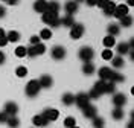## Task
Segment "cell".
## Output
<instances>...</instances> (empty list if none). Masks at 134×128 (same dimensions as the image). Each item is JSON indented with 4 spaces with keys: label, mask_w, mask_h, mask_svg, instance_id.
I'll use <instances>...</instances> for the list:
<instances>
[{
    "label": "cell",
    "mask_w": 134,
    "mask_h": 128,
    "mask_svg": "<svg viewBox=\"0 0 134 128\" xmlns=\"http://www.w3.org/2000/svg\"><path fill=\"white\" fill-rule=\"evenodd\" d=\"M40 90H41V87H40L38 79H31L27 82V85H26V94L29 98H35L37 94L40 93Z\"/></svg>",
    "instance_id": "obj_1"
},
{
    "label": "cell",
    "mask_w": 134,
    "mask_h": 128,
    "mask_svg": "<svg viewBox=\"0 0 134 128\" xmlns=\"http://www.w3.org/2000/svg\"><path fill=\"white\" fill-rule=\"evenodd\" d=\"M41 20L46 23V25H49L50 27H58V26L61 25L58 14H49V12H44V14L41 15Z\"/></svg>",
    "instance_id": "obj_2"
},
{
    "label": "cell",
    "mask_w": 134,
    "mask_h": 128,
    "mask_svg": "<svg viewBox=\"0 0 134 128\" xmlns=\"http://www.w3.org/2000/svg\"><path fill=\"white\" fill-rule=\"evenodd\" d=\"M73 104H76V105L82 110L87 105H90V98H88L87 93H78L76 96H73Z\"/></svg>",
    "instance_id": "obj_3"
},
{
    "label": "cell",
    "mask_w": 134,
    "mask_h": 128,
    "mask_svg": "<svg viewBox=\"0 0 134 128\" xmlns=\"http://www.w3.org/2000/svg\"><path fill=\"white\" fill-rule=\"evenodd\" d=\"M84 31H85V27H84L82 23H75L70 27V38L72 40H79L84 35Z\"/></svg>",
    "instance_id": "obj_4"
},
{
    "label": "cell",
    "mask_w": 134,
    "mask_h": 128,
    "mask_svg": "<svg viewBox=\"0 0 134 128\" xmlns=\"http://www.w3.org/2000/svg\"><path fill=\"white\" fill-rule=\"evenodd\" d=\"M79 60H82L84 63H90L93 58V55H94V52H93L92 47H88V46H84V47H81L79 49Z\"/></svg>",
    "instance_id": "obj_5"
},
{
    "label": "cell",
    "mask_w": 134,
    "mask_h": 128,
    "mask_svg": "<svg viewBox=\"0 0 134 128\" xmlns=\"http://www.w3.org/2000/svg\"><path fill=\"white\" fill-rule=\"evenodd\" d=\"M50 55H52V58L53 60H64L66 58V49L63 47V46H53L52 47V51H50Z\"/></svg>",
    "instance_id": "obj_6"
},
{
    "label": "cell",
    "mask_w": 134,
    "mask_h": 128,
    "mask_svg": "<svg viewBox=\"0 0 134 128\" xmlns=\"http://www.w3.org/2000/svg\"><path fill=\"white\" fill-rule=\"evenodd\" d=\"M126 96L124 93H114L113 94V104L116 108H122L124 105H126Z\"/></svg>",
    "instance_id": "obj_7"
},
{
    "label": "cell",
    "mask_w": 134,
    "mask_h": 128,
    "mask_svg": "<svg viewBox=\"0 0 134 128\" xmlns=\"http://www.w3.org/2000/svg\"><path fill=\"white\" fill-rule=\"evenodd\" d=\"M43 116L47 119V122H53V120H57L58 119V116H59V111L57 110V108H46V110L41 113Z\"/></svg>",
    "instance_id": "obj_8"
},
{
    "label": "cell",
    "mask_w": 134,
    "mask_h": 128,
    "mask_svg": "<svg viewBox=\"0 0 134 128\" xmlns=\"http://www.w3.org/2000/svg\"><path fill=\"white\" fill-rule=\"evenodd\" d=\"M82 114H84V118H87V119H94L98 116V108L90 104L85 108H82Z\"/></svg>",
    "instance_id": "obj_9"
},
{
    "label": "cell",
    "mask_w": 134,
    "mask_h": 128,
    "mask_svg": "<svg viewBox=\"0 0 134 128\" xmlns=\"http://www.w3.org/2000/svg\"><path fill=\"white\" fill-rule=\"evenodd\" d=\"M128 15V6H126L125 3H120V5H116V11H114V15L113 17L116 18H124Z\"/></svg>",
    "instance_id": "obj_10"
},
{
    "label": "cell",
    "mask_w": 134,
    "mask_h": 128,
    "mask_svg": "<svg viewBox=\"0 0 134 128\" xmlns=\"http://www.w3.org/2000/svg\"><path fill=\"white\" fill-rule=\"evenodd\" d=\"M32 124L35 125V128H40V127H47L49 125V122L47 119L43 116V114H37V116H34L32 118Z\"/></svg>",
    "instance_id": "obj_11"
},
{
    "label": "cell",
    "mask_w": 134,
    "mask_h": 128,
    "mask_svg": "<svg viewBox=\"0 0 134 128\" xmlns=\"http://www.w3.org/2000/svg\"><path fill=\"white\" fill-rule=\"evenodd\" d=\"M5 113L8 114V116H17V113H18V105L15 102H6L5 104Z\"/></svg>",
    "instance_id": "obj_12"
},
{
    "label": "cell",
    "mask_w": 134,
    "mask_h": 128,
    "mask_svg": "<svg viewBox=\"0 0 134 128\" xmlns=\"http://www.w3.org/2000/svg\"><path fill=\"white\" fill-rule=\"evenodd\" d=\"M38 82H40V87H41V88H49V87H52V84H53V79H52L50 75H43V76H40Z\"/></svg>",
    "instance_id": "obj_13"
},
{
    "label": "cell",
    "mask_w": 134,
    "mask_h": 128,
    "mask_svg": "<svg viewBox=\"0 0 134 128\" xmlns=\"http://www.w3.org/2000/svg\"><path fill=\"white\" fill-rule=\"evenodd\" d=\"M111 69L110 67H100L99 72H98V75H99V81H107V79H110V75H111Z\"/></svg>",
    "instance_id": "obj_14"
},
{
    "label": "cell",
    "mask_w": 134,
    "mask_h": 128,
    "mask_svg": "<svg viewBox=\"0 0 134 128\" xmlns=\"http://www.w3.org/2000/svg\"><path fill=\"white\" fill-rule=\"evenodd\" d=\"M46 12H49V14H58L59 3H57V2H47L46 3Z\"/></svg>",
    "instance_id": "obj_15"
},
{
    "label": "cell",
    "mask_w": 134,
    "mask_h": 128,
    "mask_svg": "<svg viewBox=\"0 0 134 128\" xmlns=\"http://www.w3.org/2000/svg\"><path fill=\"white\" fill-rule=\"evenodd\" d=\"M64 9H66L67 15H73L76 11H78V3L76 2H69L64 5Z\"/></svg>",
    "instance_id": "obj_16"
},
{
    "label": "cell",
    "mask_w": 134,
    "mask_h": 128,
    "mask_svg": "<svg viewBox=\"0 0 134 128\" xmlns=\"http://www.w3.org/2000/svg\"><path fill=\"white\" fill-rule=\"evenodd\" d=\"M108 81L110 82H114V84H116V82H124V81H125V76H124L122 73H119V72H114V70H113L111 75H110Z\"/></svg>",
    "instance_id": "obj_17"
},
{
    "label": "cell",
    "mask_w": 134,
    "mask_h": 128,
    "mask_svg": "<svg viewBox=\"0 0 134 128\" xmlns=\"http://www.w3.org/2000/svg\"><path fill=\"white\" fill-rule=\"evenodd\" d=\"M116 52L119 53V57H122V55H125V53H128L130 52V46H128V43H119L116 47Z\"/></svg>",
    "instance_id": "obj_18"
},
{
    "label": "cell",
    "mask_w": 134,
    "mask_h": 128,
    "mask_svg": "<svg viewBox=\"0 0 134 128\" xmlns=\"http://www.w3.org/2000/svg\"><path fill=\"white\" fill-rule=\"evenodd\" d=\"M111 64H113V67H114V69L125 67V61H124V58H122V57H119V55L111 58Z\"/></svg>",
    "instance_id": "obj_19"
},
{
    "label": "cell",
    "mask_w": 134,
    "mask_h": 128,
    "mask_svg": "<svg viewBox=\"0 0 134 128\" xmlns=\"http://www.w3.org/2000/svg\"><path fill=\"white\" fill-rule=\"evenodd\" d=\"M59 21H61V25L64 26V27H72V26L75 25V18H73V15H66V17L59 18Z\"/></svg>",
    "instance_id": "obj_20"
},
{
    "label": "cell",
    "mask_w": 134,
    "mask_h": 128,
    "mask_svg": "<svg viewBox=\"0 0 134 128\" xmlns=\"http://www.w3.org/2000/svg\"><path fill=\"white\" fill-rule=\"evenodd\" d=\"M82 73L84 75H88V76L94 73V64H93L92 61H90V63H84L82 64Z\"/></svg>",
    "instance_id": "obj_21"
},
{
    "label": "cell",
    "mask_w": 134,
    "mask_h": 128,
    "mask_svg": "<svg viewBox=\"0 0 134 128\" xmlns=\"http://www.w3.org/2000/svg\"><path fill=\"white\" fill-rule=\"evenodd\" d=\"M6 40H8V43L20 41V32H17V31H9L8 34H6Z\"/></svg>",
    "instance_id": "obj_22"
},
{
    "label": "cell",
    "mask_w": 134,
    "mask_h": 128,
    "mask_svg": "<svg viewBox=\"0 0 134 128\" xmlns=\"http://www.w3.org/2000/svg\"><path fill=\"white\" fill-rule=\"evenodd\" d=\"M114 11H116V3L108 2V5L104 8V14H105L107 17H111V15H114Z\"/></svg>",
    "instance_id": "obj_23"
},
{
    "label": "cell",
    "mask_w": 134,
    "mask_h": 128,
    "mask_svg": "<svg viewBox=\"0 0 134 128\" xmlns=\"http://www.w3.org/2000/svg\"><path fill=\"white\" fill-rule=\"evenodd\" d=\"M6 124H8L9 128H18L20 127V120L17 116H9L8 120H6Z\"/></svg>",
    "instance_id": "obj_24"
},
{
    "label": "cell",
    "mask_w": 134,
    "mask_h": 128,
    "mask_svg": "<svg viewBox=\"0 0 134 128\" xmlns=\"http://www.w3.org/2000/svg\"><path fill=\"white\" fill-rule=\"evenodd\" d=\"M46 3H47V2H40V0H38V2L34 3V9H35L37 12H40V14H44V12H46Z\"/></svg>",
    "instance_id": "obj_25"
},
{
    "label": "cell",
    "mask_w": 134,
    "mask_h": 128,
    "mask_svg": "<svg viewBox=\"0 0 134 128\" xmlns=\"http://www.w3.org/2000/svg\"><path fill=\"white\" fill-rule=\"evenodd\" d=\"M111 116H113V119H114V120H120V119H124L125 111L122 110V108H114L113 113H111Z\"/></svg>",
    "instance_id": "obj_26"
},
{
    "label": "cell",
    "mask_w": 134,
    "mask_h": 128,
    "mask_svg": "<svg viewBox=\"0 0 134 128\" xmlns=\"http://www.w3.org/2000/svg\"><path fill=\"white\" fill-rule=\"evenodd\" d=\"M40 40H50L52 38V31H50L49 27H44V29H41V32H40Z\"/></svg>",
    "instance_id": "obj_27"
},
{
    "label": "cell",
    "mask_w": 134,
    "mask_h": 128,
    "mask_svg": "<svg viewBox=\"0 0 134 128\" xmlns=\"http://www.w3.org/2000/svg\"><path fill=\"white\" fill-rule=\"evenodd\" d=\"M102 43H104V46H105L107 49H111V47L116 44V40H114V37H110V35H107V37L104 38V41H102Z\"/></svg>",
    "instance_id": "obj_28"
},
{
    "label": "cell",
    "mask_w": 134,
    "mask_h": 128,
    "mask_svg": "<svg viewBox=\"0 0 134 128\" xmlns=\"http://www.w3.org/2000/svg\"><path fill=\"white\" fill-rule=\"evenodd\" d=\"M107 31H108V35H110V37H116V35L120 32V29H119V25H108Z\"/></svg>",
    "instance_id": "obj_29"
},
{
    "label": "cell",
    "mask_w": 134,
    "mask_h": 128,
    "mask_svg": "<svg viewBox=\"0 0 134 128\" xmlns=\"http://www.w3.org/2000/svg\"><path fill=\"white\" fill-rule=\"evenodd\" d=\"M104 125H105V119H104V118L96 116V118L93 119V127L94 128H104Z\"/></svg>",
    "instance_id": "obj_30"
},
{
    "label": "cell",
    "mask_w": 134,
    "mask_h": 128,
    "mask_svg": "<svg viewBox=\"0 0 134 128\" xmlns=\"http://www.w3.org/2000/svg\"><path fill=\"white\" fill-rule=\"evenodd\" d=\"M114 92H116V84H114V82H105V87H104V93L113 94Z\"/></svg>",
    "instance_id": "obj_31"
},
{
    "label": "cell",
    "mask_w": 134,
    "mask_h": 128,
    "mask_svg": "<svg viewBox=\"0 0 134 128\" xmlns=\"http://www.w3.org/2000/svg\"><path fill=\"white\" fill-rule=\"evenodd\" d=\"M63 125H64L66 128H75V127H76V120H75V118H72V116L66 118Z\"/></svg>",
    "instance_id": "obj_32"
},
{
    "label": "cell",
    "mask_w": 134,
    "mask_h": 128,
    "mask_svg": "<svg viewBox=\"0 0 134 128\" xmlns=\"http://www.w3.org/2000/svg\"><path fill=\"white\" fill-rule=\"evenodd\" d=\"M104 87H105V81H98L93 85V90H96L99 94H104Z\"/></svg>",
    "instance_id": "obj_33"
},
{
    "label": "cell",
    "mask_w": 134,
    "mask_h": 128,
    "mask_svg": "<svg viewBox=\"0 0 134 128\" xmlns=\"http://www.w3.org/2000/svg\"><path fill=\"white\" fill-rule=\"evenodd\" d=\"M131 25H133V18L130 17V15L120 18V26L122 27H131Z\"/></svg>",
    "instance_id": "obj_34"
},
{
    "label": "cell",
    "mask_w": 134,
    "mask_h": 128,
    "mask_svg": "<svg viewBox=\"0 0 134 128\" xmlns=\"http://www.w3.org/2000/svg\"><path fill=\"white\" fill-rule=\"evenodd\" d=\"M63 104H64V105H72V104H73V94L72 93L63 94Z\"/></svg>",
    "instance_id": "obj_35"
},
{
    "label": "cell",
    "mask_w": 134,
    "mask_h": 128,
    "mask_svg": "<svg viewBox=\"0 0 134 128\" xmlns=\"http://www.w3.org/2000/svg\"><path fill=\"white\" fill-rule=\"evenodd\" d=\"M15 75H17L18 78L26 76V75H27V69H26L25 66H18V67L15 69Z\"/></svg>",
    "instance_id": "obj_36"
},
{
    "label": "cell",
    "mask_w": 134,
    "mask_h": 128,
    "mask_svg": "<svg viewBox=\"0 0 134 128\" xmlns=\"http://www.w3.org/2000/svg\"><path fill=\"white\" fill-rule=\"evenodd\" d=\"M111 58H113V51L111 49H105V51L102 52V60L111 61Z\"/></svg>",
    "instance_id": "obj_37"
},
{
    "label": "cell",
    "mask_w": 134,
    "mask_h": 128,
    "mask_svg": "<svg viewBox=\"0 0 134 128\" xmlns=\"http://www.w3.org/2000/svg\"><path fill=\"white\" fill-rule=\"evenodd\" d=\"M15 55L18 57V58L26 57V47H25V46H18V47L15 49Z\"/></svg>",
    "instance_id": "obj_38"
},
{
    "label": "cell",
    "mask_w": 134,
    "mask_h": 128,
    "mask_svg": "<svg viewBox=\"0 0 134 128\" xmlns=\"http://www.w3.org/2000/svg\"><path fill=\"white\" fill-rule=\"evenodd\" d=\"M34 47H35V52H37V55H43V53L46 52V46H44L43 43L37 44V46H34Z\"/></svg>",
    "instance_id": "obj_39"
},
{
    "label": "cell",
    "mask_w": 134,
    "mask_h": 128,
    "mask_svg": "<svg viewBox=\"0 0 134 128\" xmlns=\"http://www.w3.org/2000/svg\"><path fill=\"white\" fill-rule=\"evenodd\" d=\"M88 94V98H90V99H98V98H100V94L98 93V92H96V90H90V93H87Z\"/></svg>",
    "instance_id": "obj_40"
},
{
    "label": "cell",
    "mask_w": 134,
    "mask_h": 128,
    "mask_svg": "<svg viewBox=\"0 0 134 128\" xmlns=\"http://www.w3.org/2000/svg\"><path fill=\"white\" fill-rule=\"evenodd\" d=\"M29 41H31L32 46H37V44H40V37H38V35H32Z\"/></svg>",
    "instance_id": "obj_41"
},
{
    "label": "cell",
    "mask_w": 134,
    "mask_h": 128,
    "mask_svg": "<svg viewBox=\"0 0 134 128\" xmlns=\"http://www.w3.org/2000/svg\"><path fill=\"white\" fill-rule=\"evenodd\" d=\"M8 118H9V116L5 113V111H0V124H6Z\"/></svg>",
    "instance_id": "obj_42"
},
{
    "label": "cell",
    "mask_w": 134,
    "mask_h": 128,
    "mask_svg": "<svg viewBox=\"0 0 134 128\" xmlns=\"http://www.w3.org/2000/svg\"><path fill=\"white\" fill-rule=\"evenodd\" d=\"M108 2L110 0H99V2H96V5H98V6H99V8H105V6H107V5H108Z\"/></svg>",
    "instance_id": "obj_43"
},
{
    "label": "cell",
    "mask_w": 134,
    "mask_h": 128,
    "mask_svg": "<svg viewBox=\"0 0 134 128\" xmlns=\"http://www.w3.org/2000/svg\"><path fill=\"white\" fill-rule=\"evenodd\" d=\"M6 44H8V40H6V35H5V37L0 38V47H5Z\"/></svg>",
    "instance_id": "obj_44"
},
{
    "label": "cell",
    "mask_w": 134,
    "mask_h": 128,
    "mask_svg": "<svg viewBox=\"0 0 134 128\" xmlns=\"http://www.w3.org/2000/svg\"><path fill=\"white\" fill-rule=\"evenodd\" d=\"M5 60H6V57H5V53L0 51V64H3L5 63Z\"/></svg>",
    "instance_id": "obj_45"
},
{
    "label": "cell",
    "mask_w": 134,
    "mask_h": 128,
    "mask_svg": "<svg viewBox=\"0 0 134 128\" xmlns=\"http://www.w3.org/2000/svg\"><path fill=\"white\" fill-rule=\"evenodd\" d=\"M5 14H6L5 8H3V6H0V18H3V17H5Z\"/></svg>",
    "instance_id": "obj_46"
},
{
    "label": "cell",
    "mask_w": 134,
    "mask_h": 128,
    "mask_svg": "<svg viewBox=\"0 0 134 128\" xmlns=\"http://www.w3.org/2000/svg\"><path fill=\"white\" fill-rule=\"evenodd\" d=\"M87 5H88V6H94V5H96V0H88Z\"/></svg>",
    "instance_id": "obj_47"
},
{
    "label": "cell",
    "mask_w": 134,
    "mask_h": 128,
    "mask_svg": "<svg viewBox=\"0 0 134 128\" xmlns=\"http://www.w3.org/2000/svg\"><path fill=\"white\" fill-rule=\"evenodd\" d=\"M6 3H8V5H17L18 2H17V0H6Z\"/></svg>",
    "instance_id": "obj_48"
},
{
    "label": "cell",
    "mask_w": 134,
    "mask_h": 128,
    "mask_svg": "<svg viewBox=\"0 0 134 128\" xmlns=\"http://www.w3.org/2000/svg\"><path fill=\"white\" fill-rule=\"evenodd\" d=\"M5 31H3V27H0V38H2V37H5Z\"/></svg>",
    "instance_id": "obj_49"
},
{
    "label": "cell",
    "mask_w": 134,
    "mask_h": 128,
    "mask_svg": "<svg viewBox=\"0 0 134 128\" xmlns=\"http://www.w3.org/2000/svg\"><path fill=\"white\" fill-rule=\"evenodd\" d=\"M126 128H134V122H133V120H131V122L128 124V127H126Z\"/></svg>",
    "instance_id": "obj_50"
},
{
    "label": "cell",
    "mask_w": 134,
    "mask_h": 128,
    "mask_svg": "<svg viewBox=\"0 0 134 128\" xmlns=\"http://www.w3.org/2000/svg\"><path fill=\"white\" fill-rule=\"evenodd\" d=\"M75 128H79V127H75Z\"/></svg>",
    "instance_id": "obj_51"
}]
</instances>
